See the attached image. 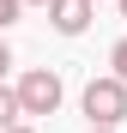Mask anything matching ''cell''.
<instances>
[{
  "mask_svg": "<svg viewBox=\"0 0 127 133\" xmlns=\"http://www.w3.org/2000/svg\"><path fill=\"white\" fill-rule=\"evenodd\" d=\"M109 66H115V79H121V85H127V36H121V42H115V55H109Z\"/></svg>",
  "mask_w": 127,
  "mask_h": 133,
  "instance_id": "obj_5",
  "label": "cell"
},
{
  "mask_svg": "<svg viewBox=\"0 0 127 133\" xmlns=\"http://www.w3.org/2000/svg\"><path fill=\"white\" fill-rule=\"evenodd\" d=\"M12 133H36V127H12Z\"/></svg>",
  "mask_w": 127,
  "mask_h": 133,
  "instance_id": "obj_8",
  "label": "cell"
},
{
  "mask_svg": "<svg viewBox=\"0 0 127 133\" xmlns=\"http://www.w3.org/2000/svg\"><path fill=\"white\" fill-rule=\"evenodd\" d=\"M18 115H24V109H18V91H6V85H0V133H12Z\"/></svg>",
  "mask_w": 127,
  "mask_h": 133,
  "instance_id": "obj_4",
  "label": "cell"
},
{
  "mask_svg": "<svg viewBox=\"0 0 127 133\" xmlns=\"http://www.w3.org/2000/svg\"><path fill=\"white\" fill-rule=\"evenodd\" d=\"M6 66H12V55H6V42H0V73H6Z\"/></svg>",
  "mask_w": 127,
  "mask_h": 133,
  "instance_id": "obj_7",
  "label": "cell"
},
{
  "mask_svg": "<svg viewBox=\"0 0 127 133\" xmlns=\"http://www.w3.org/2000/svg\"><path fill=\"white\" fill-rule=\"evenodd\" d=\"M115 6H121V12H127V0H115Z\"/></svg>",
  "mask_w": 127,
  "mask_h": 133,
  "instance_id": "obj_10",
  "label": "cell"
},
{
  "mask_svg": "<svg viewBox=\"0 0 127 133\" xmlns=\"http://www.w3.org/2000/svg\"><path fill=\"white\" fill-rule=\"evenodd\" d=\"M91 133H115V127H91Z\"/></svg>",
  "mask_w": 127,
  "mask_h": 133,
  "instance_id": "obj_9",
  "label": "cell"
},
{
  "mask_svg": "<svg viewBox=\"0 0 127 133\" xmlns=\"http://www.w3.org/2000/svg\"><path fill=\"white\" fill-rule=\"evenodd\" d=\"M49 18L61 36H79L85 24H91V0H49Z\"/></svg>",
  "mask_w": 127,
  "mask_h": 133,
  "instance_id": "obj_3",
  "label": "cell"
},
{
  "mask_svg": "<svg viewBox=\"0 0 127 133\" xmlns=\"http://www.w3.org/2000/svg\"><path fill=\"white\" fill-rule=\"evenodd\" d=\"M85 115H91V127H115L127 115V85L109 73V79H91L85 85Z\"/></svg>",
  "mask_w": 127,
  "mask_h": 133,
  "instance_id": "obj_1",
  "label": "cell"
},
{
  "mask_svg": "<svg viewBox=\"0 0 127 133\" xmlns=\"http://www.w3.org/2000/svg\"><path fill=\"white\" fill-rule=\"evenodd\" d=\"M18 109H24V115H55L61 109V79L49 66H36V73L18 79Z\"/></svg>",
  "mask_w": 127,
  "mask_h": 133,
  "instance_id": "obj_2",
  "label": "cell"
},
{
  "mask_svg": "<svg viewBox=\"0 0 127 133\" xmlns=\"http://www.w3.org/2000/svg\"><path fill=\"white\" fill-rule=\"evenodd\" d=\"M12 18H18V0H0V30H6Z\"/></svg>",
  "mask_w": 127,
  "mask_h": 133,
  "instance_id": "obj_6",
  "label": "cell"
}]
</instances>
